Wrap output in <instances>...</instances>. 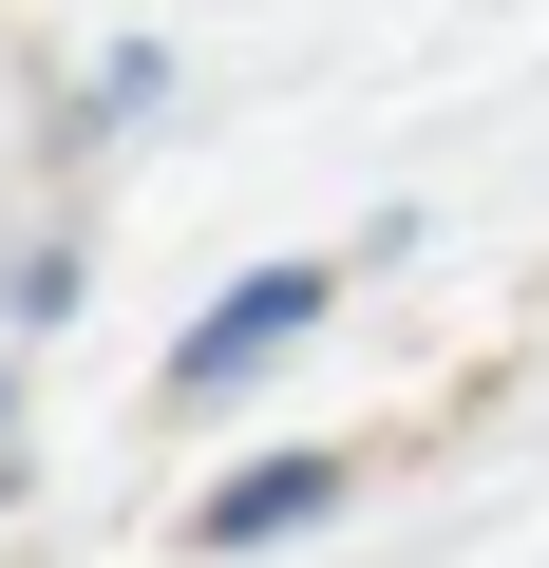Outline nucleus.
<instances>
[{"label": "nucleus", "mask_w": 549, "mask_h": 568, "mask_svg": "<svg viewBox=\"0 0 549 568\" xmlns=\"http://www.w3.org/2000/svg\"><path fill=\"white\" fill-rule=\"evenodd\" d=\"M304 304H323V265H265V284H227V304L190 323V361H171V398H209V379H246V361H265V342H285Z\"/></svg>", "instance_id": "obj_1"}, {"label": "nucleus", "mask_w": 549, "mask_h": 568, "mask_svg": "<svg viewBox=\"0 0 549 568\" xmlns=\"http://www.w3.org/2000/svg\"><path fill=\"white\" fill-rule=\"evenodd\" d=\"M323 493H342L323 455H265V474H227V493H209V549H265V530H304Z\"/></svg>", "instance_id": "obj_2"}]
</instances>
